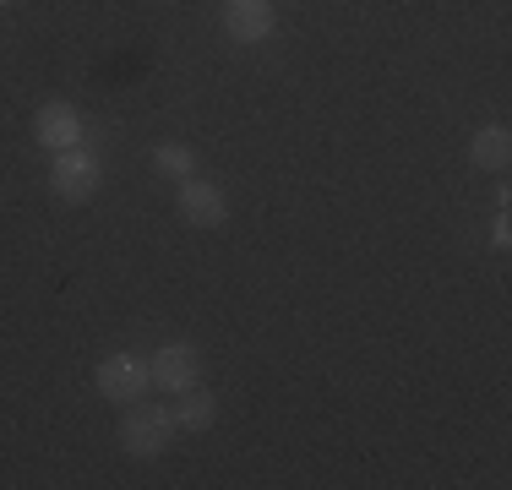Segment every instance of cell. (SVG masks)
I'll return each instance as SVG.
<instances>
[{"label": "cell", "mask_w": 512, "mask_h": 490, "mask_svg": "<svg viewBox=\"0 0 512 490\" xmlns=\"http://www.w3.org/2000/svg\"><path fill=\"white\" fill-rule=\"evenodd\" d=\"M153 169H158V175H169V180H191V175H197V153H191L186 142H158L153 147Z\"/></svg>", "instance_id": "30bf717a"}, {"label": "cell", "mask_w": 512, "mask_h": 490, "mask_svg": "<svg viewBox=\"0 0 512 490\" xmlns=\"http://www.w3.org/2000/svg\"><path fill=\"white\" fill-rule=\"evenodd\" d=\"M148 376H153L158 392H186V387L202 382V360H197L191 343H164V349L148 360Z\"/></svg>", "instance_id": "277c9868"}, {"label": "cell", "mask_w": 512, "mask_h": 490, "mask_svg": "<svg viewBox=\"0 0 512 490\" xmlns=\"http://www.w3.org/2000/svg\"><path fill=\"white\" fill-rule=\"evenodd\" d=\"M469 158H474V169H485V175H502L507 158H512V131H507V126H485V131H474Z\"/></svg>", "instance_id": "9c48e42d"}, {"label": "cell", "mask_w": 512, "mask_h": 490, "mask_svg": "<svg viewBox=\"0 0 512 490\" xmlns=\"http://www.w3.org/2000/svg\"><path fill=\"white\" fill-rule=\"evenodd\" d=\"M180 218H186L191 229H224L229 224V202L224 191L213 186V180H180Z\"/></svg>", "instance_id": "5b68a950"}, {"label": "cell", "mask_w": 512, "mask_h": 490, "mask_svg": "<svg viewBox=\"0 0 512 490\" xmlns=\"http://www.w3.org/2000/svg\"><path fill=\"white\" fill-rule=\"evenodd\" d=\"M0 6H11V0H0Z\"/></svg>", "instance_id": "7c38bea8"}, {"label": "cell", "mask_w": 512, "mask_h": 490, "mask_svg": "<svg viewBox=\"0 0 512 490\" xmlns=\"http://www.w3.org/2000/svg\"><path fill=\"white\" fill-rule=\"evenodd\" d=\"M93 387H99V398L126 409V403H137L153 387L148 360H137V354H109V360H99V371H93Z\"/></svg>", "instance_id": "7a4b0ae2"}, {"label": "cell", "mask_w": 512, "mask_h": 490, "mask_svg": "<svg viewBox=\"0 0 512 490\" xmlns=\"http://www.w3.org/2000/svg\"><path fill=\"white\" fill-rule=\"evenodd\" d=\"M99 158L88 153V147H66V153H55V169H50V186L60 202H88L93 191H99Z\"/></svg>", "instance_id": "3957f363"}, {"label": "cell", "mask_w": 512, "mask_h": 490, "mask_svg": "<svg viewBox=\"0 0 512 490\" xmlns=\"http://www.w3.org/2000/svg\"><path fill=\"white\" fill-rule=\"evenodd\" d=\"M169 441H175V414H169V403H126V420H120V447H126V458H158V452H169Z\"/></svg>", "instance_id": "6da1fadb"}, {"label": "cell", "mask_w": 512, "mask_h": 490, "mask_svg": "<svg viewBox=\"0 0 512 490\" xmlns=\"http://www.w3.org/2000/svg\"><path fill=\"white\" fill-rule=\"evenodd\" d=\"M33 131H39V142L50 147V153H66V147H82V115L71 104H44L39 115H33Z\"/></svg>", "instance_id": "52a82bcc"}, {"label": "cell", "mask_w": 512, "mask_h": 490, "mask_svg": "<svg viewBox=\"0 0 512 490\" xmlns=\"http://www.w3.org/2000/svg\"><path fill=\"white\" fill-rule=\"evenodd\" d=\"M224 33L235 44H262L273 33V0H224Z\"/></svg>", "instance_id": "8992f818"}, {"label": "cell", "mask_w": 512, "mask_h": 490, "mask_svg": "<svg viewBox=\"0 0 512 490\" xmlns=\"http://www.w3.org/2000/svg\"><path fill=\"white\" fill-rule=\"evenodd\" d=\"M169 414H175V431H186V436H202L207 425L218 420V403H213V392H197V387H186V392H175V403H169Z\"/></svg>", "instance_id": "ba28073f"}, {"label": "cell", "mask_w": 512, "mask_h": 490, "mask_svg": "<svg viewBox=\"0 0 512 490\" xmlns=\"http://www.w3.org/2000/svg\"><path fill=\"white\" fill-rule=\"evenodd\" d=\"M491 240H496V251H507V245H512V224H507V213H502V218H496V229H491Z\"/></svg>", "instance_id": "8fae6325"}]
</instances>
